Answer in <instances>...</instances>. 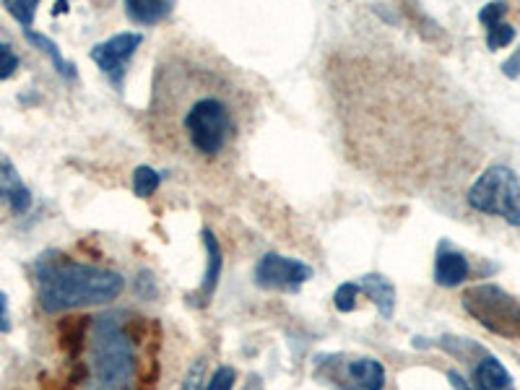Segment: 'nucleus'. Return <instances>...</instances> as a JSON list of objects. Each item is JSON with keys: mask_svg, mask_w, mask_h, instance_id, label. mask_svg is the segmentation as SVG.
I'll return each instance as SVG.
<instances>
[{"mask_svg": "<svg viewBox=\"0 0 520 390\" xmlns=\"http://www.w3.org/2000/svg\"><path fill=\"white\" fill-rule=\"evenodd\" d=\"M255 115L253 94L201 47H175L154 71L151 136L172 156L216 164L237 154Z\"/></svg>", "mask_w": 520, "mask_h": 390, "instance_id": "1", "label": "nucleus"}, {"mask_svg": "<svg viewBox=\"0 0 520 390\" xmlns=\"http://www.w3.org/2000/svg\"><path fill=\"white\" fill-rule=\"evenodd\" d=\"M34 273H37L39 305L50 315L78 307L107 305L125 289V279L117 271L76 263L55 253L42 255Z\"/></svg>", "mask_w": 520, "mask_h": 390, "instance_id": "2", "label": "nucleus"}, {"mask_svg": "<svg viewBox=\"0 0 520 390\" xmlns=\"http://www.w3.org/2000/svg\"><path fill=\"white\" fill-rule=\"evenodd\" d=\"M86 390H138V354L120 315L107 312L91 323V362Z\"/></svg>", "mask_w": 520, "mask_h": 390, "instance_id": "3", "label": "nucleus"}, {"mask_svg": "<svg viewBox=\"0 0 520 390\" xmlns=\"http://www.w3.org/2000/svg\"><path fill=\"white\" fill-rule=\"evenodd\" d=\"M468 206L489 216H502L520 227V180L510 167L494 164L468 190Z\"/></svg>", "mask_w": 520, "mask_h": 390, "instance_id": "4", "label": "nucleus"}, {"mask_svg": "<svg viewBox=\"0 0 520 390\" xmlns=\"http://www.w3.org/2000/svg\"><path fill=\"white\" fill-rule=\"evenodd\" d=\"M463 310L479 320L487 331L520 341V302L500 286L481 284L463 294Z\"/></svg>", "mask_w": 520, "mask_h": 390, "instance_id": "5", "label": "nucleus"}, {"mask_svg": "<svg viewBox=\"0 0 520 390\" xmlns=\"http://www.w3.org/2000/svg\"><path fill=\"white\" fill-rule=\"evenodd\" d=\"M143 37L136 32H123L110 37L102 45L91 47V60L102 68V73L110 78L115 86H123L125 68H128L130 58L136 55V50L141 47Z\"/></svg>", "mask_w": 520, "mask_h": 390, "instance_id": "6", "label": "nucleus"}, {"mask_svg": "<svg viewBox=\"0 0 520 390\" xmlns=\"http://www.w3.org/2000/svg\"><path fill=\"white\" fill-rule=\"evenodd\" d=\"M312 279V268L302 260L284 258V255L268 253L255 266V284L263 289H297L299 284Z\"/></svg>", "mask_w": 520, "mask_h": 390, "instance_id": "7", "label": "nucleus"}, {"mask_svg": "<svg viewBox=\"0 0 520 390\" xmlns=\"http://www.w3.org/2000/svg\"><path fill=\"white\" fill-rule=\"evenodd\" d=\"M0 201H6L13 214H26L32 206V193L6 156H0Z\"/></svg>", "mask_w": 520, "mask_h": 390, "instance_id": "8", "label": "nucleus"}, {"mask_svg": "<svg viewBox=\"0 0 520 390\" xmlns=\"http://www.w3.org/2000/svg\"><path fill=\"white\" fill-rule=\"evenodd\" d=\"M359 289L372 299V305L377 307L380 318L383 320L393 318V312H396V286L390 284L385 276H380V273H370V276H364Z\"/></svg>", "mask_w": 520, "mask_h": 390, "instance_id": "9", "label": "nucleus"}, {"mask_svg": "<svg viewBox=\"0 0 520 390\" xmlns=\"http://www.w3.org/2000/svg\"><path fill=\"white\" fill-rule=\"evenodd\" d=\"M203 245H206V253H208V266H206V276H203L201 292H198V297H201L198 299V305H206L208 299L214 297L216 286H219V279H221V266H224L221 245L211 229H203Z\"/></svg>", "mask_w": 520, "mask_h": 390, "instance_id": "10", "label": "nucleus"}, {"mask_svg": "<svg viewBox=\"0 0 520 390\" xmlns=\"http://www.w3.org/2000/svg\"><path fill=\"white\" fill-rule=\"evenodd\" d=\"M476 390H515L513 375L497 357H484L474 367Z\"/></svg>", "mask_w": 520, "mask_h": 390, "instance_id": "11", "label": "nucleus"}, {"mask_svg": "<svg viewBox=\"0 0 520 390\" xmlns=\"http://www.w3.org/2000/svg\"><path fill=\"white\" fill-rule=\"evenodd\" d=\"M468 260L463 258L461 253H455V250H442L440 255H437V263H435V281L440 286H448V289H453V286L463 284V281L468 279Z\"/></svg>", "mask_w": 520, "mask_h": 390, "instance_id": "12", "label": "nucleus"}, {"mask_svg": "<svg viewBox=\"0 0 520 390\" xmlns=\"http://www.w3.org/2000/svg\"><path fill=\"white\" fill-rule=\"evenodd\" d=\"M128 16L136 24L154 26L164 19L172 8V0H125Z\"/></svg>", "mask_w": 520, "mask_h": 390, "instance_id": "13", "label": "nucleus"}, {"mask_svg": "<svg viewBox=\"0 0 520 390\" xmlns=\"http://www.w3.org/2000/svg\"><path fill=\"white\" fill-rule=\"evenodd\" d=\"M349 375L362 390L385 388V367L377 359H357V362H351Z\"/></svg>", "mask_w": 520, "mask_h": 390, "instance_id": "14", "label": "nucleus"}, {"mask_svg": "<svg viewBox=\"0 0 520 390\" xmlns=\"http://www.w3.org/2000/svg\"><path fill=\"white\" fill-rule=\"evenodd\" d=\"M24 34H26V39H29V42H32L34 47H39V50L45 52L47 58H50L52 63H55V71H58L60 76H65V78H73V76H76V68H73V65L68 63V60H65L63 55H60L58 45H55L52 39H47L45 34L32 32V29H24Z\"/></svg>", "mask_w": 520, "mask_h": 390, "instance_id": "15", "label": "nucleus"}, {"mask_svg": "<svg viewBox=\"0 0 520 390\" xmlns=\"http://www.w3.org/2000/svg\"><path fill=\"white\" fill-rule=\"evenodd\" d=\"M159 182H162V177H159V172H154L151 167H138L136 172H133V193L138 195V198H149V195H154V190L159 188Z\"/></svg>", "mask_w": 520, "mask_h": 390, "instance_id": "16", "label": "nucleus"}, {"mask_svg": "<svg viewBox=\"0 0 520 390\" xmlns=\"http://www.w3.org/2000/svg\"><path fill=\"white\" fill-rule=\"evenodd\" d=\"M3 6H6V11L11 13L13 19L19 21L24 29H32L39 0H3Z\"/></svg>", "mask_w": 520, "mask_h": 390, "instance_id": "17", "label": "nucleus"}, {"mask_svg": "<svg viewBox=\"0 0 520 390\" xmlns=\"http://www.w3.org/2000/svg\"><path fill=\"white\" fill-rule=\"evenodd\" d=\"M359 284H354V281H346V284H341L336 289V294H333V305H336L338 312H351L354 307H357V297H359Z\"/></svg>", "mask_w": 520, "mask_h": 390, "instance_id": "18", "label": "nucleus"}, {"mask_svg": "<svg viewBox=\"0 0 520 390\" xmlns=\"http://www.w3.org/2000/svg\"><path fill=\"white\" fill-rule=\"evenodd\" d=\"M513 39H515V29L510 24H505V21L487 26V47H489V50H502V47L510 45Z\"/></svg>", "mask_w": 520, "mask_h": 390, "instance_id": "19", "label": "nucleus"}, {"mask_svg": "<svg viewBox=\"0 0 520 390\" xmlns=\"http://www.w3.org/2000/svg\"><path fill=\"white\" fill-rule=\"evenodd\" d=\"M234 383H237V372L232 367H219L203 390H232Z\"/></svg>", "mask_w": 520, "mask_h": 390, "instance_id": "20", "label": "nucleus"}, {"mask_svg": "<svg viewBox=\"0 0 520 390\" xmlns=\"http://www.w3.org/2000/svg\"><path fill=\"white\" fill-rule=\"evenodd\" d=\"M507 13V3L505 0H492V3H487V6L481 8L479 11V21L484 26H492V24H500L502 16Z\"/></svg>", "mask_w": 520, "mask_h": 390, "instance_id": "21", "label": "nucleus"}, {"mask_svg": "<svg viewBox=\"0 0 520 390\" xmlns=\"http://www.w3.org/2000/svg\"><path fill=\"white\" fill-rule=\"evenodd\" d=\"M16 71H19V55L8 45H0V81L11 78Z\"/></svg>", "mask_w": 520, "mask_h": 390, "instance_id": "22", "label": "nucleus"}, {"mask_svg": "<svg viewBox=\"0 0 520 390\" xmlns=\"http://www.w3.org/2000/svg\"><path fill=\"white\" fill-rule=\"evenodd\" d=\"M201 380H203V362H193V367L188 370L185 380H182L180 390H201Z\"/></svg>", "mask_w": 520, "mask_h": 390, "instance_id": "23", "label": "nucleus"}, {"mask_svg": "<svg viewBox=\"0 0 520 390\" xmlns=\"http://www.w3.org/2000/svg\"><path fill=\"white\" fill-rule=\"evenodd\" d=\"M502 71H505L507 78H518L520 76V47L513 52V58L502 65Z\"/></svg>", "mask_w": 520, "mask_h": 390, "instance_id": "24", "label": "nucleus"}, {"mask_svg": "<svg viewBox=\"0 0 520 390\" xmlns=\"http://www.w3.org/2000/svg\"><path fill=\"white\" fill-rule=\"evenodd\" d=\"M11 331V320H8V297L0 292V333Z\"/></svg>", "mask_w": 520, "mask_h": 390, "instance_id": "25", "label": "nucleus"}, {"mask_svg": "<svg viewBox=\"0 0 520 390\" xmlns=\"http://www.w3.org/2000/svg\"><path fill=\"white\" fill-rule=\"evenodd\" d=\"M448 380H450V383H453L455 390H474V388H471V385L466 383V380H463L461 375H458V372H448Z\"/></svg>", "mask_w": 520, "mask_h": 390, "instance_id": "26", "label": "nucleus"}]
</instances>
